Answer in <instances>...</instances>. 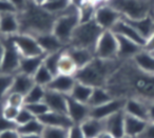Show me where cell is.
<instances>
[{
	"label": "cell",
	"mask_w": 154,
	"mask_h": 138,
	"mask_svg": "<svg viewBox=\"0 0 154 138\" xmlns=\"http://www.w3.org/2000/svg\"><path fill=\"white\" fill-rule=\"evenodd\" d=\"M58 16L59 15L50 13L41 5L28 0L23 11L17 13L19 33L32 35L34 37L52 33Z\"/></svg>",
	"instance_id": "6da1fadb"
},
{
	"label": "cell",
	"mask_w": 154,
	"mask_h": 138,
	"mask_svg": "<svg viewBox=\"0 0 154 138\" xmlns=\"http://www.w3.org/2000/svg\"><path fill=\"white\" fill-rule=\"evenodd\" d=\"M113 60H103L95 57L89 64L77 70L74 77L76 81L92 87H103L108 80Z\"/></svg>",
	"instance_id": "7a4b0ae2"
},
{
	"label": "cell",
	"mask_w": 154,
	"mask_h": 138,
	"mask_svg": "<svg viewBox=\"0 0 154 138\" xmlns=\"http://www.w3.org/2000/svg\"><path fill=\"white\" fill-rule=\"evenodd\" d=\"M103 30L96 23L94 19L88 22L79 23L75 29L72 35L71 41L68 45L76 48H84L91 51H95V47L97 44L100 35Z\"/></svg>",
	"instance_id": "3957f363"
},
{
	"label": "cell",
	"mask_w": 154,
	"mask_h": 138,
	"mask_svg": "<svg viewBox=\"0 0 154 138\" xmlns=\"http://www.w3.org/2000/svg\"><path fill=\"white\" fill-rule=\"evenodd\" d=\"M69 10H70V7L58 16L54 24L53 32H52L66 47L70 43L75 29L80 23L78 7L72 3L71 11Z\"/></svg>",
	"instance_id": "277c9868"
},
{
	"label": "cell",
	"mask_w": 154,
	"mask_h": 138,
	"mask_svg": "<svg viewBox=\"0 0 154 138\" xmlns=\"http://www.w3.org/2000/svg\"><path fill=\"white\" fill-rule=\"evenodd\" d=\"M2 41L3 45H5V53H3L2 61H1V66H0V73L15 75L19 70L22 56L19 53L14 41L12 40L11 36H3L2 35Z\"/></svg>",
	"instance_id": "5b68a950"
},
{
	"label": "cell",
	"mask_w": 154,
	"mask_h": 138,
	"mask_svg": "<svg viewBox=\"0 0 154 138\" xmlns=\"http://www.w3.org/2000/svg\"><path fill=\"white\" fill-rule=\"evenodd\" d=\"M108 5L127 19H141L148 16V5L143 0H110Z\"/></svg>",
	"instance_id": "8992f818"
},
{
	"label": "cell",
	"mask_w": 154,
	"mask_h": 138,
	"mask_svg": "<svg viewBox=\"0 0 154 138\" xmlns=\"http://www.w3.org/2000/svg\"><path fill=\"white\" fill-rule=\"evenodd\" d=\"M118 42L116 35L111 30L103 31L95 47V57L103 60H114L117 57Z\"/></svg>",
	"instance_id": "52a82bcc"
},
{
	"label": "cell",
	"mask_w": 154,
	"mask_h": 138,
	"mask_svg": "<svg viewBox=\"0 0 154 138\" xmlns=\"http://www.w3.org/2000/svg\"><path fill=\"white\" fill-rule=\"evenodd\" d=\"M11 38L17 47L18 51L21 54L22 57H34V56L45 54L43 53L37 39L32 35L17 33L15 35H12Z\"/></svg>",
	"instance_id": "ba28073f"
},
{
	"label": "cell",
	"mask_w": 154,
	"mask_h": 138,
	"mask_svg": "<svg viewBox=\"0 0 154 138\" xmlns=\"http://www.w3.org/2000/svg\"><path fill=\"white\" fill-rule=\"evenodd\" d=\"M122 18V15L110 5H101L95 12L94 20L103 31L112 30L114 26Z\"/></svg>",
	"instance_id": "9c48e42d"
},
{
	"label": "cell",
	"mask_w": 154,
	"mask_h": 138,
	"mask_svg": "<svg viewBox=\"0 0 154 138\" xmlns=\"http://www.w3.org/2000/svg\"><path fill=\"white\" fill-rule=\"evenodd\" d=\"M126 101L127 99H124V98H113L112 100L101 104V106L91 108L90 117L103 120L115 113L124 111Z\"/></svg>",
	"instance_id": "30bf717a"
},
{
	"label": "cell",
	"mask_w": 154,
	"mask_h": 138,
	"mask_svg": "<svg viewBox=\"0 0 154 138\" xmlns=\"http://www.w3.org/2000/svg\"><path fill=\"white\" fill-rule=\"evenodd\" d=\"M91 106L68 96V116L74 124H80L90 117Z\"/></svg>",
	"instance_id": "8fae6325"
},
{
	"label": "cell",
	"mask_w": 154,
	"mask_h": 138,
	"mask_svg": "<svg viewBox=\"0 0 154 138\" xmlns=\"http://www.w3.org/2000/svg\"><path fill=\"white\" fill-rule=\"evenodd\" d=\"M43 102L47 104L50 111L68 114V95L45 89Z\"/></svg>",
	"instance_id": "7c38bea8"
},
{
	"label": "cell",
	"mask_w": 154,
	"mask_h": 138,
	"mask_svg": "<svg viewBox=\"0 0 154 138\" xmlns=\"http://www.w3.org/2000/svg\"><path fill=\"white\" fill-rule=\"evenodd\" d=\"M111 31L114 34L120 35V36H124V37H126V38L130 39V40L134 41L137 44L143 47H143H145L146 42H147V40H146L130 23H128L124 18H122V19L112 28Z\"/></svg>",
	"instance_id": "4fadbf2b"
},
{
	"label": "cell",
	"mask_w": 154,
	"mask_h": 138,
	"mask_svg": "<svg viewBox=\"0 0 154 138\" xmlns=\"http://www.w3.org/2000/svg\"><path fill=\"white\" fill-rule=\"evenodd\" d=\"M39 120L45 127H63V129H70L74 123L68 116V114L63 113L53 112L49 111L47 114L39 117Z\"/></svg>",
	"instance_id": "5bb4252c"
},
{
	"label": "cell",
	"mask_w": 154,
	"mask_h": 138,
	"mask_svg": "<svg viewBox=\"0 0 154 138\" xmlns=\"http://www.w3.org/2000/svg\"><path fill=\"white\" fill-rule=\"evenodd\" d=\"M125 111H120L105 120V130L115 138H125Z\"/></svg>",
	"instance_id": "9a60e30c"
},
{
	"label": "cell",
	"mask_w": 154,
	"mask_h": 138,
	"mask_svg": "<svg viewBox=\"0 0 154 138\" xmlns=\"http://www.w3.org/2000/svg\"><path fill=\"white\" fill-rule=\"evenodd\" d=\"M75 83H76V79H75L74 76L58 74L56 76H54V78L52 79V81L49 83V85L45 89L52 90V91L58 92V93L69 96L71 94V92H72Z\"/></svg>",
	"instance_id": "2e32d148"
},
{
	"label": "cell",
	"mask_w": 154,
	"mask_h": 138,
	"mask_svg": "<svg viewBox=\"0 0 154 138\" xmlns=\"http://www.w3.org/2000/svg\"><path fill=\"white\" fill-rule=\"evenodd\" d=\"M66 52L73 59L74 63L76 64L77 70L86 66L87 64H89L95 58L94 52L88 49H84V48H76L66 45Z\"/></svg>",
	"instance_id": "e0dca14e"
},
{
	"label": "cell",
	"mask_w": 154,
	"mask_h": 138,
	"mask_svg": "<svg viewBox=\"0 0 154 138\" xmlns=\"http://www.w3.org/2000/svg\"><path fill=\"white\" fill-rule=\"evenodd\" d=\"M39 45L42 49L43 53L51 54L56 53V52L62 51L66 49V45L53 34V33H48V34H41L36 36Z\"/></svg>",
	"instance_id": "ac0fdd59"
},
{
	"label": "cell",
	"mask_w": 154,
	"mask_h": 138,
	"mask_svg": "<svg viewBox=\"0 0 154 138\" xmlns=\"http://www.w3.org/2000/svg\"><path fill=\"white\" fill-rule=\"evenodd\" d=\"M116 37H117V42H118L117 57H120V58L133 57L134 58L137 54L140 53L143 50V47H140V45L137 44L136 42L126 38V37L120 36V35H116Z\"/></svg>",
	"instance_id": "d6986e66"
},
{
	"label": "cell",
	"mask_w": 154,
	"mask_h": 138,
	"mask_svg": "<svg viewBox=\"0 0 154 138\" xmlns=\"http://www.w3.org/2000/svg\"><path fill=\"white\" fill-rule=\"evenodd\" d=\"M148 122L149 121L126 114L125 115V138H137L143 133Z\"/></svg>",
	"instance_id": "ffe728a7"
},
{
	"label": "cell",
	"mask_w": 154,
	"mask_h": 138,
	"mask_svg": "<svg viewBox=\"0 0 154 138\" xmlns=\"http://www.w3.org/2000/svg\"><path fill=\"white\" fill-rule=\"evenodd\" d=\"M19 33V21L17 13H5L0 15V34L12 36Z\"/></svg>",
	"instance_id": "44dd1931"
},
{
	"label": "cell",
	"mask_w": 154,
	"mask_h": 138,
	"mask_svg": "<svg viewBox=\"0 0 154 138\" xmlns=\"http://www.w3.org/2000/svg\"><path fill=\"white\" fill-rule=\"evenodd\" d=\"M34 85L35 82L33 77L22 74V73H17L14 75V80L12 83L10 93H17L22 96H26Z\"/></svg>",
	"instance_id": "7402d4cb"
},
{
	"label": "cell",
	"mask_w": 154,
	"mask_h": 138,
	"mask_svg": "<svg viewBox=\"0 0 154 138\" xmlns=\"http://www.w3.org/2000/svg\"><path fill=\"white\" fill-rule=\"evenodd\" d=\"M124 19L128 23H130L146 40H148L154 34V22L149 15L141 19H127V18H124Z\"/></svg>",
	"instance_id": "603a6c76"
},
{
	"label": "cell",
	"mask_w": 154,
	"mask_h": 138,
	"mask_svg": "<svg viewBox=\"0 0 154 138\" xmlns=\"http://www.w3.org/2000/svg\"><path fill=\"white\" fill-rule=\"evenodd\" d=\"M45 55L47 54L34 56V57H22L21 61H20L18 73H22V74H26L33 77L35 73L37 72V70L43 63V59H45Z\"/></svg>",
	"instance_id": "cb8c5ba5"
},
{
	"label": "cell",
	"mask_w": 154,
	"mask_h": 138,
	"mask_svg": "<svg viewBox=\"0 0 154 138\" xmlns=\"http://www.w3.org/2000/svg\"><path fill=\"white\" fill-rule=\"evenodd\" d=\"M124 111L128 115H131V116L136 117V118L139 119H143V120L149 121L148 106L137 99H127Z\"/></svg>",
	"instance_id": "d4e9b609"
},
{
	"label": "cell",
	"mask_w": 154,
	"mask_h": 138,
	"mask_svg": "<svg viewBox=\"0 0 154 138\" xmlns=\"http://www.w3.org/2000/svg\"><path fill=\"white\" fill-rule=\"evenodd\" d=\"M79 125L86 138H96L101 132L105 131V120L92 118V117H89Z\"/></svg>",
	"instance_id": "484cf974"
},
{
	"label": "cell",
	"mask_w": 154,
	"mask_h": 138,
	"mask_svg": "<svg viewBox=\"0 0 154 138\" xmlns=\"http://www.w3.org/2000/svg\"><path fill=\"white\" fill-rule=\"evenodd\" d=\"M92 92H93L92 87L76 81L72 92H71V94L69 96H70L71 98H73V99H75L76 101L88 104L89 100H90V98H91V95H92Z\"/></svg>",
	"instance_id": "4316f807"
},
{
	"label": "cell",
	"mask_w": 154,
	"mask_h": 138,
	"mask_svg": "<svg viewBox=\"0 0 154 138\" xmlns=\"http://www.w3.org/2000/svg\"><path fill=\"white\" fill-rule=\"evenodd\" d=\"M136 66L141 71L154 75V55L146 51H141L134 57Z\"/></svg>",
	"instance_id": "83f0119b"
},
{
	"label": "cell",
	"mask_w": 154,
	"mask_h": 138,
	"mask_svg": "<svg viewBox=\"0 0 154 138\" xmlns=\"http://www.w3.org/2000/svg\"><path fill=\"white\" fill-rule=\"evenodd\" d=\"M113 96L111 95L108 90H106L103 87H93V92L91 98L89 100V106L91 108H94V106H98L101 104L106 103V102L110 101V100L113 99Z\"/></svg>",
	"instance_id": "f1b7e54d"
},
{
	"label": "cell",
	"mask_w": 154,
	"mask_h": 138,
	"mask_svg": "<svg viewBox=\"0 0 154 138\" xmlns=\"http://www.w3.org/2000/svg\"><path fill=\"white\" fill-rule=\"evenodd\" d=\"M58 72H59V74L71 75V76H74L75 73L77 72L76 64L74 63L73 59L66 52V49L60 56L59 63H58Z\"/></svg>",
	"instance_id": "f546056e"
},
{
	"label": "cell",
	"mask_w": 154,
	"mask_h": 138,
	"mask_svg": "<svg viewBox=\"0 0 154 138\" xmlns=\"http://www.w3.org/2000/svg\"><path fill=\"white\" fill-rule=\"evenodd\" d=\"M43 129H45V125L40 122V120L38 118H34L31 121H29V122L17 127L16 130H17L20 135H31V134H39V135H41Z\"/></svg>",
	"instance_id": "4dcf8cb0"
},
{
	"label": "cell",
	"mask_w": 154,
	"mask_h": 138,
	"mask_svg": "<svg viewBox=\"0 0 154 138\" xmlns=\"http://www.w3.org/2000/svg\"><path fill=\"white\" fill-rule=\"evenodd\" d=\"M14 80V75L1 74L0 73V112L5 106L8 94L10 93L12 83Z\"/></svg>",
	"instance_id": "1f68e13d"
},
{
	"label": "cell",
	"mask_w": 154,
	"mask_h": 138,
	"mask_svg": "<svg viewBox=\"0 0 154 138\" xmlns=\"http://www.w3.org/2000/svg\"><path fill=\"white\" fill-rule=\"evenodd\" d=\"M78 12H79L80 23H84V22H88L90 20L94 19L96 9H95L94 3L90 2L89 0H85L84 2L78 7Z\"/></svg>",
	"instance_id": "d6a6232c"
},
{
	"label": "cell",
	"mask_w": 154,
	"mask_h": 138,
	"mask_svg": "<svg viewBox=\"0 0 154 138\" xmlns=\"http://www.w3.org/2000/svg\"><path fill=\"white\" fill-rule=\"evenodd\" d=\"M45 95V87L41 85L35 84L30 90L28 94L24 96V104L36 103V102H42Z\"/></svg>",
	"instance_id": "836d02e7"
},
{
	"label": "cell",
	"mask_w": 154,
	"mask_h": 138,
	"mask_svg": "<svg viewBox=\"0 0 154 138\" xmlns=\"http://www.w3.org/2000/svg\"><path fill=\"white\" fill-rule=\"evenodd\" d=\"M54 76L52 75V73L45 68L43 63L41 64V66L37 70V72L33 76L35 84L41 85V87H47L49 85V83L51 82Z\"/></svg>",
	"instance_id": "e575fe53"
},
{
	"label": "cell",
	"mask_w": 154,
	"mask_h": 138,
	"mask_svg": "<svg viewBox=\"0 0 154 138\" xmlns=\"http://www.w3.org/2000/svg\"><path fill=\"white\" fill-rule=\"evenodd\" d=\"M62 51L59 52H56V53H51V54H47L43 59V64L52 73L53 76H56V75L59 74L58 72V63H59V59H60V56H61Z\"/></svg>",
	"instance_id": "d590c367"
},
{
	"label": "cell",
	"mask_w": 154,
	"mask_h": 138,
	"mask_svg": "<svg viewBox=\"0 0 154 138\" xmlns=\"http://www.w3.org/2000/svg\"><path fill=\"white\" fill-rule=\"evenodd\" d=\"M68 135L69 129L54 127H45L41 133L42 138H68Z\"/></svg>",
	"instance_id": "8d00e7d4"
},
{
	"label": "cell",
	"mask_w": 154,
	"mask_h": 138,
	"mask_svg": "<svg viewBox=\"0 0 154 138\" xmlns=\"http://www.w3.org/2000/svg\"><path fill=\"white\" fill-rule=\"evenodd\" d=\"M26 109L32 113V115L35 118H39V117L43 116L45 114H47L50 111V109L48 108V106L45 102H36V103H29L24 104Z\"/></svg>",
	"instance_id": "74e56055"
},
{
	"label": "cell",
	"mask_w": 154,
	"mask_h": 138,
	"mask_svg": "<svg viewBox=\"0 0 154 138\" xmlns=\"http://www.w3.org/2000/svg\"><path fill=\"white\" fill-rule=\"evenodd\" d=\"M9 104L12 106H16V108H22L24 106V96L20 95L17 93H10L8 94L7 99H5V106Z\"/></svg>",
	"instance_id": "f35d334b"
},
{
	"label": "cell",
	"mask_w": 154,
	"mask_h": 138,
	"mask_svg": "<svg viewBox=\"0 0 154 138\" xmlns=\"http://www.w3.org/2000/svg\"><path fill=\"white\" fill-rule=\"evenodd\" d=\"M35 117L32 115V113L23 106L19 110V113H18L17 117H16V119H15V122H16V124H17V127H19V125L24 124V123L29 122V121H31Z\"/></svg>",
	"instance_id": "ab89813d"
},
{
	"label": "cell",
	"mask_w": 154,
	"mask_h": 138,
	"mask_svg": "<svg viewBox=\"0 0 154 138\" xmlns=\"http://www.w3.org/2000/svg\"><path fill=\"white\" fill-rule=\"evenodd\" d=\"M21 109V108H20ZM19 108H16V106H9V104H5V106L2 108L1 110V114L5 118H7L8 120H11V121H15L16 117H17L18 113H19Z\"/></svg>",
	"instance_id": "60d3db41"
},
{
	"label": "cell",
	"mask_w": 154,
	"mask_h": 138,
	"mask_svg": "<svg viewBox=\"0 0 154 138\" xmlns=\"http://www.w3.org/2000/svg\"><path fill=\"white\" fill-rule=\"evenodd\" d=\"M17 129V124H16L15 121L8 120L7 118L2 116V114L0 113V133L5 132L8 130H13Z\"/></svg>",
	"instance_id": "b9f144b4"
},
{
	"label": "cell",
	"mask_w": 154,
	"mask_h": 138,
	"mask_svg": "<svg viewBox=\"0 0 154 138\" xmlns=\"http://www.w3.org/2000/svg\"><path fill=\"white\" fill-rule=\"evenodd\" d=\"M5 13H17V10L9 0H0V15Z\"/></svg>",
	"instance_id": "7bdbcfd3"
},
{
	"label": "cell",
	"mask_w": 154,
	"mask_h": 138,
	"mask_svg": "<svg viewBox=\"0 0 154 138\" xmlns=\"http://www.w3.org/2000/svg\"><path fill=\"white\" fill-rule=\"evenodd\" d=\"M68 138H86L79 124H73L69 129Z\"/></svg>",
	"instance_id": "ee69618b"
},
{
	"label": "cell",
	"mask_w": 154,
	"mask_h": 138,
	"mask_svg": "<svg viewBox=\"0 0 154 138\" xmlns=\"http://www.w3.org/2000/svg\"><path fill=\"white\" fill-rule=\"evenodd\" d=\"M137 138H154V122L149 121L147 127L143 131V133L138 136Z\"/></svg>",
	"instance_id": "f6af8a7d"
},
{
	"label": "cell",
	"mask_w": 154,
	"mask_h": 138,
	"mask_svg": "<svg viewBox=\"0 0 154 138\" xmlns=\"http://www.w3.org/2000/svg\"><path fill=\"white\" fill-rule=\"evenodd\" d=\"M0 138H20V134L16 129L8 130V131L0 133Z\"/></svg>",
	"instance_id": "bcb514c9"
},
{
	"label": "cell",
	"mask_w": 154,
	"mask_h": 138,
	"mask_svg": "<svg viewBox=\"0 0 154 138\" xmlns=\"http://www.w3.org/2000/svg\"><path fill=\"white\" fill-rule=\"evenodd\" d=\"M9 1L16 8V10H17V13H18V12H21V11H23V10H24V8H26V1H28V0H9Z\"/></svg>",
	"instance_id": "7dc6e473"
},
{
	"label": "cell",
	"mask_w": 154,
	"mask_h": 138,
	"mask_svg": "<svg viewBox=\"0 0 154 138\" xmlns=\"http://www.w3.org/2000/svg\"><path fill=\"white\" fill-rule=\"evenodd\" d=\"M143 51L149 52V53H153L154 52V34L147 40L145 47H143Z\"/></svg>",
	"instance_id": "c3c4849f"
},
{
	"label": "cell",
	"mask_w": 154,
	"mask_h": 138,
	"mask_svg": "<svg viewBox=\"0 0 154 138\" xmlns=\"http://www.w3.org/2000/svg\"><path fill=\"white\" fill-rule=\"evenodd\" d=\"M148 113H149V121L154 122V103L148 106Z\"/></svg>",
	"instance_id": "681fc988"
},
{
	"label": "cell",
	"mask_w": 154,
	"mask_h": 138,
	"mask_svg": "<svg viewBox=\"0 0 154 138\" xmlns=\"http://www.w3.org/2000/svg\"><path fill=\"white\" fill-rule=\"evenodd\" d=\"M3 53H5V45H3L2 36L0 37V66H1V61H2Z\"/></svg>",
	"instance_id": "f907efd6"
},
{
	"label": "cell",
	"mask_w": 154,
	"mask_h": 138,
	"mask_svg": "<svg viewBox=\"0 0 154 138\" xmlns=\"http://www.w3.org/2000/svg\"><path fill=\"white\" fill-rule=\"evenodd\" d=\"M96 138H115V137H114V136L112 135V134H110L109 132H107L105 130V131L101 132V133L99 134V135L97 136Z\"/></svg>",
	"instance_id": "816d5d0a"
},
{
	"label": "cell",
	"mask_w": 154,
	"mask_h": 138,
	"mask_svg": "<svg viewBox=\"0 0 154 138\" xmlns=\"http://www.w3.org/2000/svg\"><path fill=\"white\" fill-rule=\"evenodd\" d=\"M20 138H42L39 134H31V135H20Z\"/></svg>",
	"instance_id": "f5cc1de1"
},
{
	"label": "cell",
	"mask_w": 154,
	"mask_h": 138,
	"mask_svg": "<svg viewBox=\"0 0 154 138\" xmlns=\"http://www.w3.org/2000/svg\"><path fill=\"white\" fill-rule=\"evenodd\" d=\"M31 1H33V2L36 3V5H43L48 0H31Z\"/></svg>",
	"instance_id": "db71d44e"
},
{
	"label": "cell",
	"mask_w": 154,
	"mask_h": 138,
	"mask_svg": "<svg viewBox=\"0 0 154 138\" xmlns=\"http://www.w3.org/2000/svg\"><path fill=\"white\" fill-rule=\"evenodd\" d=\"M152 54V55H154V52H153V53H151Z\"/></svg>",
	"instance_id": "11a10c76"
}]
</instances>
